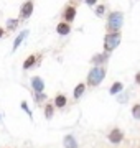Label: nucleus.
I'll use <instances>...</instances> for the list:
<instances>
[{"mask_svg": "<svg viewBox=\"0 0 140 148\" xmlns=\"http://www.w3.org/2000/svg\"><path fill=\"white\" fill-rule=\"evenodd\" d=\"M135 82H137V84L140 86V71H139L137 74H135Z\"/></svg>", "mask_w": 140, "mask_h": 148, "instance_id": "obj_24", "label": "nucleus"}, {"mask_svg": "<svg viewBox=\"0 0 140 148\" xmlns=\"http://www.w3.org/2000/svg\"><path fill=\"white\" fill-rule=\"evenodd\" d=\"M33 97H35V102H36V104H41V102H45L46 99H48L45 92H35V94H33Z\"/></svg>", "mask_w": 140, "mask_h": 148, "instance_id": "obj_19", "label": "nucleus"}, {"mask_svg": "<svg viewBox=\"0 0 140 148\" xmlns=\"http://www.w3.org/2000/svg\"><path fill=\"white\" fill-rule=\"evenodd\" d=\"M124 25V13L122 12H110L107 16V25H106V30L107 33H115L120 32V28Z\"/></svg>", "mask_w": 140, "mask_h": 148, "instance_id": "obj_1", "label": "nucleus"}, {"mask_svg": "<svg viewBox=\"0 0 140 148\" xmlns=\"http://www.w3.org/2000/svg\"><path fill=\"white\" fill-rule=\"evenodd\" d=\"M20 107L23 109V112L25 114H28V117L33 120V114H32V110H30V107H28V104H27V101H22V104H20Z\"/></svg>", "mask_w": 140, "mask_h": 148, "instance_id": "obj_21", "label": "nucleus"}, {"mask_svg": "<svg viewBox=\"0 0 140 148\" xmlns=\"http://www.w3.org/2000/svg\"><path fill=\"white\" fill-rule=\"evenodd\" d=\"M127 99H129V95H127V94H122V97H117V101L120 102V104H124V102H127Z\"/></svg>", "mask_w": 140, "mask_h": 148, "instance_id": "obj_22", "label": "nucleus"}, {"mask_svg": "<svg viewBox=\"0 0 140 148\" xmlns=\"http://www.w3.org/2000/svg\"><path fill=\"white\" fill-rule=\"evenodd\" d=\"M18 23H20V20H18V18H8L5 27H7V30H8V32H13V30H16Z\"/></svg>", "mask_w": 140, "mask_h": 148, "instance_id": "obj_17", "label": "nucleus"}, {"mask_svg": "<svg viewBox=\"0 0 140 148\" xmlns=\"http://www.w3.org/2000/svg\"><path fill=\"white\" fill-rule=\"evenodd\" d=\"M7 148H8V147H7Z\"/></svg>", "mask_w": 140, "mask_h": 148, "instance_id": "obj_27", "label": "nucleus"}, {"mask_svg": "<svg viewBox=\"0 0 140 148\" xmlns=\"http://www.w3.org/2000/svg\"><path fill=\"white\" fill-rule=\"evenodd\" d=\"M56 33L59 36H68L71 33V23H66V21H59L56 25Z\"/></svg>", "mask_w": 140, "mask_h": 148, "instance_id": "obj_9", "label": "nucleus"}, {"mask_svg": "<svg viewBox=\"0 0 140 148\" xmlns=\"http://www.w3.org/2000/svg\"><path fill=\"white\" fill-rule=\"evenodd\" d=\"M53 115H54V106L53 104H46L45 106V119L46 120H51Z\"/></svg>", "mask_w": 140, "mask_h": 148, "instance_id": "obj_16", "label": "nucleus"}, {"mask_svg": "<svg viewBox=\"0 0 140 148\" xmlns=\"http://www.w3.org/2000/svg\"><path fill=\"white\" fill-rule=\"evenodd\" d=\"M109 61V53H99V54H94V58L91 59V63L94 66H104V64Z\"/></svg>", "mask_w": 140, "mask_h": 148, "instance_id": "obj_8", "label": "nucleus"}, {"mask_svg": "<svg viewBox=\"0 0 140 148\" xmlns=\"http://www.w3.org/2000/svg\"><path fill=\"white\" fill-rule=\"evenodd\" d=\"M86 2V5H89V7H96V3H97V0H84Z\"/></svg>", "mask_w": 140, "mask_h": 148, "instance_id": "obj_23", "label": "nucleus"}, {"mask_svg": "<svg viewBox=\"0 0 140 148\" xmlns=\"http://www.w3.org/2000/svg\"><path fill=\"white\" fill-rule=\"evenodd\" d=\"M53 106L56 107V109H65V107L68 106V97H66L65 94H56L54 95Z\"/></svg>", "mask_w": 140, "mask_h": 148, "instance_id": "obj_12", "label": "nucleus"}, {"mask_svg": "<svg viewBox=\"0 0 140 148\" xmlns=\"http://www.w3.org/2000/svg\"><path fill=\"white\" fill-rule=\"evenodd\" d=\"M107 140L112 143V145H120V143L124 142V132H122L120 128H112V130L107 133Z\"/></svg>", "mask_w": 140, "mask_h": 148, "instance_id": "obj_4", "label": "nucleus"}, {"mask_svg": "<svg viewBox=\"0 0 140 148\" xmlns=\"http://www.w3.org/2000/svg\"><path fill=\"white\" fill-rule=\"evenodd\" d=\"M28 36V30H23V32L18 33V36L15 38V41H13V46H12V51H16L18 48H20V45H22V41L25 40V38Z\"/></svg>", "mask_w": 140, "mask_h": 148, "instance_id": "obj_13", "label": "nucleus"}, {"mask_svg": "<svg viewBox=\"0 0 140 148\" xmlns=\"http://www.w3.org/2000/svg\"><path fill=\"white\" fill-rule=\"evenodd\" d=\"M137 148H140V147H137Z\"/></svg>", "mask_w": 140, "mask_h": 148, "instance_id": "obj_26", "label": "nucleus"}, {"mask_svg": "<svg viewBox=\"0 0 140 148\" xmlns=\"http://www.w3.org/2000/svg\"><path fill=\"white\" fill-rule=\"evenodd\" d=\"M94 13H96V16H104V13H106V5H102V3H99V5H96V8H94Z\"/></svg>", "mask_w": 140, "mask_h": 148, "instance_id": "obj_20", "label": "nucleus"}, {"mask_svg": "<svg viewBox=\"0 0 140 148\" xmlns=\"http://www.w3.org/2000/svg\"><path fill=\"white\" fill-rule=\"evenodd\" d=\"M33 8H35V5H33V0H27V2L20 7V18H22V20H27L28 16H32Z\"/></svg>", "mask_w": 140, "mask_h": 148, "instance_id": "obj_6", "label": "nucleus"}, {"mask_svg": "<svg viewBox=\"0 0 140 148\" xmlns=\"http://www.w3.org/2000/svg\"><path fill=\"white\" fill-rule=\"evenodd\" d=\"M124 90V84L120 82V81H115L112 86H110V89H109V94L110 95H117V94H120Z\"/></svg>", "mask_w": 140, "mask_h": 148, "instance_id": "obj_14", "label": "nucleus"}, {"mask_svg": "<svg viewBox=\"0 0 140 148\" xmlns=\"http://www.w3.org/2000/svg\"><path fill=\"white\" fill-rule=\"evenodd\" d=\"M41 59V54H30L25 61H23V69H32L33 66H36Z\"/></svg>", "mask_w": 140, "mask_h": 148, "instance_id": "obj_7", "label": "nucleus"}, {"mask_svg": "<svg viewBox=\"0 0 140 148\" xmlns=\"http://www.w3.org/2000/svg\"><path fill=\"white\" fill-rule=\"evenodd\" d=\"M130 114H132V117H134L135 120L140 122V102H137V104H134V106H132Z\"/></svg>", "mask_w": 140, "mask_h": 148, "instance_id": "obj_18", "label": "nucleus"}, {"mask_svg": "<svg viewBox=\"0 0 140 148\" xmlns=\"http://www.w3.org/2000/svg\"><path fill=\"white\" fill-rule=\"evenodd\" d=\"M32 89L35 92H45V81L41 77H38V76L32 77Z\"/></svg>", "mask_w": 140, "mask_h": 148, "instance_id": "obj_10", "label": "nucleus"}, {"mask_svg": "<svg viewBox=\"0 0 140 148\" xmlns=\"http://www.w3.org/2000/svg\"><path fill=\"white\" fill-rule=\"evenodd\" d=\"M84 90H86V82H79V84L74 87V92H73V97L74 99H79L82 94H84Z\"/></svg>", "mask_w": 140, "mask_h": 148, "instance_id": "obj_15", "label": "nucleus"}, {"mask_svg": "<svg viewBox=\"0 0 140 148\" xmlns=\"http://www.w3.org/2000/svg\"><path fill=\"white\" fill-rule=\"evenodd\" d=\"M3 36H5V30H3V28L0 27V40H2Z\"/></svg>", "mask_w": 140, "mask_h": 148, "instance_id": "obj_25", "label": "nucleus"}, {"mask_svg": "<svg viewBox=\"0 0 140 148\" xmlns=\"http://www.w3.org/2000/svg\"><path fill=\"white\" fill-rule=\"evenodd\" d=\"M106 77V68L104 66H92V69L87 73V84L91 87H97Z\"/></svg>", "mask_w": 140, "mask_h": 148, "instance_id": "obj_2", "label": "nucleus"}, {"mask_svg": "<svg viewBox=\"0 0 140 148\" xmlns=\"http://www.w3.org/2000/svg\"><path fill=\"white\" fill-rule=\"evenodd\" d=\"M76 13H78V10H76L74 5H66L65 10H63V13H61L63 21H66V23H73L74 18H76Z\"/></svg>", "mask_w": 140, "mask_h": 148, "instance_id": "obj_5", "label": "nucleus"}, {"mask_svg": "<svg viewBox=\"0 0 140 148\" xmlns=\"http://www.w3.org/2000/svg\"><path fill=\"white\" fill-rule=\"evenodd\" d=\"M63 145H65V148H79V143H78V140L73 133H69L63 138Z\"/></svg>", "mask_w": 140, "mask_h": 148, "instance_id": "obj_11", "label": "nucleus"}, {"mask_svg": "<svg viewBox=\"0 0 140 148\" xmlns=\"http://www.w3.org/2000/svg\"><path fill=\"white\" fill-rule=\"evenodd\" d=\"M122 41V33L115 32V33H106L104 36V51L106 53H112L114 49L120 45Z\"/></svg>", "mask_w": 140, "mask_h": 148, "instance_id": "obj_3", "label": "nucleus"}]
</instances>
